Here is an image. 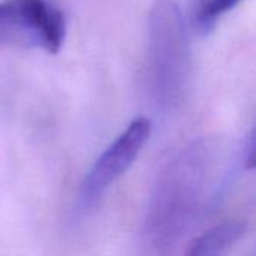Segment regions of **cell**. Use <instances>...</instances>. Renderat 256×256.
<instances>
[{
    "label": "cell",
    "instance_id": "6da1fadb",
    "mask_svg": "<svg viewBox=\"0 0 256 256\" xmlns=\"http://www.w3.org/2000/svg\"><path fill=\"white\" fill-rule=\"evenodd\" d=\"M201 156L192 150L171 162L153 195L146 220V236L152 234L156 238L160 236L171 244V238L174 243L183 228L186 230L190 216L198 210L195 204L198 206L202 178L200 170L204 165Z\"/></svg>",
    "mask_w": 256,
    "mask_h": 256
},
{
    "label": "cell",
    "instance_id": "7a4b0ae2",
    "mask_svg": "<svg viewBox=\"0 0 256 256\" xmlns=\"http://www.w3.org/2000/svg\"><path fill=\"white\" fill-rule=\"evenodd\" d=\"M150 134L152 122L138 117L98 156L81 182L78 192L80 208L87 210L94 206L129 171L147 144Z\"/></svg>",
    "mask_w": 256,
    "mask_h": 256
},
{
    "label": "cell",
    "instance_id": "3957f363",
    "mask_svg": "<svg viewBox=\"0 0 256 256\" xmlns=\"http://www.w3.org/2000/svg\"><path fill=\"white\" fill-rule=\"evenodd\" d=\"M0 33L18 34L27 44L56 54L63 45L66 24L63 14L45 0H3L0 2Z\"/></svg>",
    "mask_w": 256,
    "mask_h": 256
},
{
    "label": "cell",
    "instance_id": "277c9868",
    "mask_svg": "<svg viewBox=\"0 0 256 256\" xmlns=\"http://www.w3.org/2000/svg\"><path fill=\"white\" fill-rule=\"evenodd\" d=\"M246 231L248 224L244 220H225L198 236L183 256H226L243 238Z\"/></svg>",
    "mask_w": 256,
    "mask_h": 256
},
{
    "label": "cell",
    "instance_id": "5b68a950",
    "mask_svg": "<svg viewBox=\"0 0 256 256\" xmlns=\"http://www.w3.org/2000/svg\"><path fill=\"white\" fill-rule=\"evenodd\" d=\"M242 0H208L201 12V20L207 24L208 21L214 20L216 16L228 12L234 6H237Z\"/></svg>",
    "mask_w": 256,
    "mask_h": 256
}]
</instances>
